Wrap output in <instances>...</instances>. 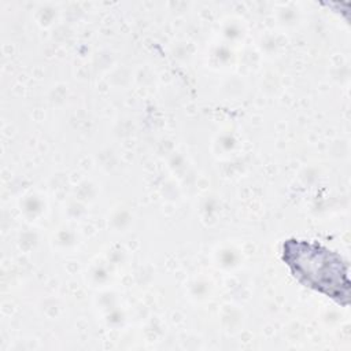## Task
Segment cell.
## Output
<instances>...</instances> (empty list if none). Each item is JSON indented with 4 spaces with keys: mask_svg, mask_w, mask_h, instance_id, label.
Wrapping results in <instances>:
<instances>
[{
    "mask_svg": "<svg viewBox=\"0 0 351 351\" xmlns=\"http://www.w3.org/2000/svg\"><path fill=\"white\" fill-rule=\"evenodd\" d=\"M284 261L302 284L348 306V263L341 255L317 243L288 240L284 244Z\"/></svg>",
    "mask_w": 351,
    "mask_h": 351,
    "instance_id": "obj_1",
    "label": "cell"
}]
</instances>
